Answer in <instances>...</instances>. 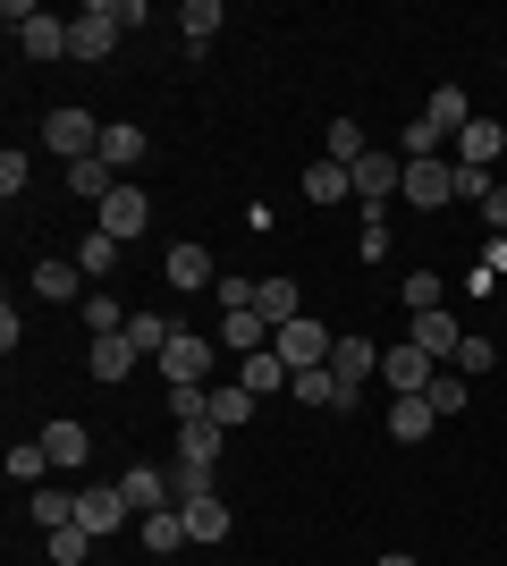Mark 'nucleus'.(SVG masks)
Here are the masks:
<instances>
[{
	"label": "nucleus",
	"mask_w": 507,
	"mask_h": 566,
	"mask_svg": "<svg viewBox=\"0 0 507 566\" xmlns=\"http://www.w3.org/2000/svg\"><path fill=\"white\" fill-rule=\"evenodd\" d=\"M0 25H18L25 60H68V18H51V9H34V0H9Z\"/></svg>",
	"instance_id": "obj_1"
},
{
	"label": "nucleus",
	"mask_w": 507,
	"mask_h": 566,
	"mask_svg": "<svg viewBox=\"0 0 507 566\" xmlns=\"http://www.w3.org/2000/svg\"><path fill=\"white\" fill-rule=\"evenodd\" d=\"M119 51V0H85V18H68V60H110Z\"/></svg>",
	"instance_id": "obj_2"
},
{
	"label": "nucleus",
	"mask_w": 507,
	"mask_h": 566,
	"mask_svg": "<svg viewBox=\"0 0 507 566\" xmlns=\"http://www.w3.org/2000/svg\"><path fill=\"white\" fill-rule=\"evenodd\" d=\"M161 373H169V389H212V373H220L212 338L178 331V338H169V347H161Z\"/></svg>",
	"instance_id": "obj_3"
},
{
	"label": "nucleus",
	"mask_w": 507,
	"mask_h": 566,
	"mask_svg": "<svg viewBox=\"0 0 507 566\" xmlns=\"http://www.w3.org/2000/svg\"><path fill=\"white\" fill-rule=\"evenodd\" d=\"M381 380L398 389V398H432V380H440V364L414 338H398V347H381Z\"/></svg>",
	"instance_id": "obj_4"
},
{
	"label": "nucleus",
	"mask_w": 507,
	"mask_h": 566,
	"mask_svg": "<svg viewBox=\"0 0 507 566\" xmlns=\"http://www.w3.org/2000/svg\"><path fill=\"white\" fill-rule=\"evenodd\" d=\"M43 144L60 161H85V153H102V127L76 111V102H60V111H43Z\"/></svg>",
	"instance_id": "obj_5"
},
{
	"label": "nucleus",
	"mask_w": 507,
	"mask_h": 566,
	"mask_svg": "<svg viewBox=\"0 0 507 566\" xmlns=\"http://www.w3.org/2000/svg\"><path fill=\"white\" fill-rule=\"evenodd\" d=\"M389 195H406V153H363V161H356V203H363V212H381Z\"/></svg>",
	"instance_id": "obj_6"
},
{
	"label": "nucleus",
	"mask_w": 507,
	"mask_h": 566,
	"mask_svg": "<svg viewBox=\"0 0 507 566\" xmlns=\"http://www.w3.org/2000/svg\"><path fill=\"white\" fill-rule=\"evenodd\" d=\"M271 347H279V364H288V373H314V364H330V347H338V338L321 331V322H305V313H296L288 331L271 338Z\"/></svg>",
	"instance_id": "obj_7"
},
{
	"label": "nucleus",
	"mask_w": 507,
	"mask_h": 566,
	"mask_svg": "<svg viewBox=\"0 0 507 566\" xmlns=\"http://www.w3.org/2000/svg\"><path fill=\"white\" fill-rule=\"evenodd\" d=\"M414 347H423V355H432V364H457V347H465V338H474V331H465V322H457V313H448V305H432V313H414Z\"/></svg>",
	"instance_id": "obj_8"
},
{
	"label": "nucleus",
	"mask_w": 507,
	"mask_h": 566,
	"mask_svg": "<svg viewBox=\"0 0 507 566\" xmlns=\"http://www.w3.org/2000/svg\"><path fill=\"white\" fill-rule=\"evenodd\" d=\"M372 373H381V347H372V338H338V347H330V380H338V389H347V406H356L363 398V380H372Z\"/></svg>",
	"instance_id": "obj_9"
},
{
	"label": "nucleus",
	"mask_w": 507,
	"mask_h": 566,
	"mask_svg": "<svg viewBox=\"0 0 507 566\" xmlns=\"http://www.w3.org/2000/svg\"><path fill=\"white\" fill-rule=\"evenodd\" d=\"M145 220H152V195H145V187H127V178H119V195H110V203L94 212V229H102V237H119V245H127V237H145Z\"/></svg>",
	"instance_id": "obj_10"
},
{
	"label": "nucleus",
	"mask_w": 507,
	"mask_h": 566,
	"mask_svg": "<svg viewBox=\"0 0 507 566\" xmlns=\"http://www.w3.org/2000/svg\"><path fill=\"white\" fill-rule=\"evenodd\" d=\"M406 203H423V212L457 203V161H406Z\"/></svg>",
	"instance_id": "obj_11"
},
{
	"label": "nucleus",
	"mask_w": 507,
	"mask_h": 566,
	"mask_svg": "<svg viewBox=\"0 0 507 566\" xmlns=\"http://www.w3.org/2000/svg\"><path fill=\"white\" fill-rule=\"evenodd\" d=\"M25 287H34V296H51V305H76V296H85V287H94V280L76 271V254H43V262H34V280H25Z\"/></svg>",
	"instance_id": "obj_12"
},
{
	"label": "nucleus",
	"mask_w": 507,
	"mask_h": 566,
	"mask_svg": "<svg viewBox=\"0 0 507 566\" xmlns=\"http://www.w3.org/2000/svg\"><path fill=\"white\" fill-rule=\"evenodd\" d=\"M119 499L136 507V516H152V507H178V499H169V465H127V473H119Z\"/></svg>",
	"instance_id": "obj_13"
},
{
	"label": "nucleus",
	"mask_w": 507,
	"mask_h": 566,
	"mask_svg": "<svg viewBox=\"0 0 507 566\" xmlns=\"http://www.w3.org/2000/svg\"><path fill=\"white\" fill-rule=\"evenodd\" d=\"M127 516H136V507L119 499V482H110V491H76V524H85L94 542H102V533H119Z\"/></svg>",
	"instance_id": "obj_14"
},
{
	"label": "nucleus",
	"mask_w": 507,
	"mask_h": 566,
	"mask_svg": "<svg viewBox=\"0 0 507 566\" xmlns=\"http://www.w3.org/2000/svg\"><path fill=\"white\" fill-rule=\"evenodd\" d=\"M68 195H76V203H94V212H102V203L119 195V169L102 161V153H85V161H68Z\"/></svg>",
	"instance_id": "obj_15"
},
{
	"label": "nucleus",
	"mask_w": 507,
	"mask_h": 566,
	"mask_svg": "<svg viewBox=\"0 0 507 566\" xmlns=\"http://www.w3.org/2000/svg\"><path fill=\"white\" fill-rule=\"evenodd\" d=\"M161 280L178 287V296H194V287H212L220 271H212V254H203V245H169V262H161Z\"/></svg>",
	"instance_id": "obj_16"
},
{
	"label": "nucleus",
	"mask_w": 507,
	"mask_h": 566,
	"mask_svg": "<svg viewBox=\"0 0 507 566\" xmlns=\"http://www.w3.org/2000/svg\"><path fill=\"white\" fill-rule=\"evenodd\" d=\"M499 153H507V127H499V118H465V136H457V161H465V169H490Z\"/></svg>",
	"instance_id": "obj_17"
},
{
	"label": "nucleus",
	"mask_w": 507,
	"mask_h": 566,
	"mask_svg": "<svg viewBox=\"0 0 507 566\" xmlns=\"http://www.w3.org/2000/svg\"><path fill=\"white\" fill-rule=\"evenodd\" d=\"M220 338H229V355H237V364H245V355H263V347H271V338H279V331H271L263 313L245 305V313H220Z\"/></svg>",
	"instance_id": "obj_18"
},
{
	"label": "nucleus",
	"mask_w": 507,
	"mask_h": 566,
	"mask_svg": "<svg viewBox=\"0 0 507 566\" xmlns=\"http://www.w3.org/2000/svg\"><path fill=\"white\" fill-rule=\"evenodd\" d=\"M136 364H145V355H136V338H94V347H85V373H94V380H127V373H136Z\"/></svg>",
	"instance_id": "obj_19"
},
{
	"label": "nucleus",
	"mask_w": 507,
	"mask_h": 566,
	"mask_svg": "<svg viewBox=\"0 0 507 566\" xmlns=\"http://www.w3.org/2000/svg\"><path fill=\"white\" fill-rule=\"evenodd\" d=\"M465 118H474V102H465V85H440V94L423 102V127H432L440 144H448V136H465Z\"/></svg>",
	"instance_id": "obj_20"
},
{
	"label": "nucleus",
	"mask_w": 507,
	"mask_h": 566,
	"mask_svg": "<svg viewBox=\"0 0 507 566\" xmlns=\"http://www.w3.org/2000/svg\"><path fill=\"white\" fill-rule=\"evenodd\" d=\"M178 516H187V542H229V524H237V516H229V499H187V507H178Z\"/></svg>",
	"instance_id": "obj_21"
},
{
	"label": "nucleus",
	"mask_w": 507,
	"mask_h": 566,
	"mask_svg": "<svg viewBox=\"0 0 507 566\" xmlns=\"http://www.w3.org/2000/svg\"><path fill=\"white\" fill-rule=\"evenodd\" d=\"M254 313H263L271 331H288L296 313H305V296H296V280H254Z\"/></svg>",
	"instance_id": "obj_22"
},
{
	"label": "nucleus",
	"mask_w": 507,
	"mask_h": 566,
	"mask_svg": "<svg viewBox=\"0 0 507 566\" xmlns=\"http://www.w3.org/2000/svg\"><path fill=\"white\" fill-rule=\"evenodd\" d=\"M43 449H51L60 473H76L85 457H94V431H85V423H43Z\"/></svg>",
	"instance_id": "obj_23"
},
{
	"label": "nucleus",
	"mask_w": 507,
	"mask_h": 566,
	"mask_svg": "<svg viewBox=\"0 0 507 566\" xmlns=\"http://www.w3.org/2000/svg\"><path fill=\"white\" fill-rule=\"evenodd\" d=\"M440 406L432 398H389V440H432Z\"/></svg>",
	"instance_id": "obj_24"
},
{
	"label": "nucleus",
	"mask_w": 507,
	"mask_h": 566,
	"mask_svg": "<svg viewBox=\"0 0 507 566\" xmlns=\"http://www.w3.org/2000/svg\"><path fill=\"white\" fill-rule=\"evenodd\" d=\"M254 406H263V398H254L245 380H220V389H212V423L220 431H245V423H254Z\"/></svg>",
	"instance_id": "obj_25"
},
{
	"label": "nucleus",
	"mask_w": 507,
	"mask_h": 566,
	"mask_svg": "<svg viewBox=\"0 0 507 566\" xmlns=\"http://www.w3.org/2000/svg\"><path fill=\"white\" fill-rule=\"evenodd\" d=\"M347 195H356V169L347 161H314L305 169V203H347Z\"/></svg>",
	"instance_id": "obj_26"
},
{
	"label": "nucleus",
	"mask_w": 507,
	"mask_h": 566,
	"mask_svg": "<svg viewBox=\"0 0 507 566\" xmlns=\"http://www.w3.org/2000/svg\"><path fill=\"white\" fill-rule=\"evenodd\" d=\"M127 338H136V355H145V364H161V347L169 338H178V322H169V313H127Z\"/></svg>",
	"instance_id": "obj_27"
},
{
	"label": "nucleus",
	"mask_w": 507,
	"mask_h": 566,
	"mask_svg": "<svg viewBox=\"0 0 507 566\" xmlns=\"http://www.w3.org/2000/svg\"><path fill=\"white\" fill-rule=\"evenodd\" d=\"M145 153H152L145 127H127V118H119V127H102V161H110V169H136Z\"/></svg>",
	"instance_id": "obj_28"
},
{
	"label": "nucleus",
	"mask_w": 507,
	"mask_h": 566,
	"mask_svg": "<svg viewBox=\"0 0 507 566\" xmlns=\"http://www.w3.org/2000/svg\"><path fill=\"white\" fill-rule=\"evenodd\" d=\"M237 380H245V389H254V398H271V389H288V364H279V347H263V355H245V364H237Z\"/></svg>",
	"instance_id": "obj_29"
},
{
	"label": "nucleus",
	"mask_w": 507,
	"mask_h": 566,
	"mask_svg": "<svg viewBox=\"0 0 507 566\" xmlns=\"http://www.w3.org/2000/svg\"><path fill=\"white\" fill-rule=\"evenodd\" d=\"M43 473H60L43 440H18V449H9V482H18V491H43Z\"/></svg>",
	"instance_id": "obj_30"
},
{
	"label": "nucleus",
	"mask_w": 507,
	"mask_h": 566,
	"mask_svg": "<svg viewBox=\"0 0 507 566\" xmlns=\"http://www.w3.org/2000/svg\"><path fill=\"white\" fill-rule=\"evenodd\" d=\"M145 549L152 558H178V549H187V516H178V507H152L145 516Z\"/></svg>",
	"instance_id": "obj_31"
},
{
	"label": "nucleus",
	"mask_w": 507,
	"mask_h": 566,
	"mask_svg": "<svg viewBox=\"0 0 507 566\" xmlns=\"http://www.w3.org/2000/svg\"><path fill=\"white\" fill-rule=\"evenodd\" d=\"M76 271H85V280H110V271H119V237L85 229V237H76Z\"/></svg>",
	"instance_id": "obj_32"
},
{
	"label": "nucleus",
	"mask_w": 507,
	"mask_h": 566,
	"mask_svg": "<svg viewBox=\"0 0 507 566\" xmlns=\"http://www.w3.org/2000/svg\"><path fill=\"white\" fill-rule=\"evenodd\" d=\"M220 25H229V18H220V0H187V9H178V34H187V51H203Z\"/></svg>",
	"instance_id": "obj_33"
},
{
	"label": "nucleus",
	"mask_w": 507,
	"mask_h": 566,
	"mask_svg": "<svg viewBox=\"0 0 507 566\" xmlns=\"http://www.w3.org/2000/svg\"><path fill=\"white\" fill-rule=\"evenodd\" d=\"M288 389H296V406H347V389L330 380V364H314V373H296Z\"/></svg>",
	"instance_id": "obj_34"
},
{
	"label": "nucleus",
	"mask_w": 507,
	"mask_h": 566,
	"mask_svg": "<svg viewBox=\"0 0 507 566\" xmlns=\"http://www.w3.org/2000/svg\"><path fill=\"white\" fill-rule=\"evenodd\" d=\"M178 457H187V465H212L220 457V423H178Z\"/></svg>",
	"instance_id": "obj_35"
},
{
	"label": "nucleus",
	"mask_w": 507,
	"mask_h": 566,
	"mask_svg": "<svg viewBox=\"0 0 507 566\" xmlns=\"http://www.w3.org/2000/svg\"><path fill=\"white\" fill-rule=\"evenodd\" d=\"M169 499H178V507H187V499H212V465H187V457H178V465H169Z\"/></svg>",
	"instance_id": "obj_36"
},
{
	"label": "nucleus",
	"mask_w": 507,
	"mask_h": 566,
	"mask_svg": "<svg viewBox=\"0 0 507 566\" xmlns=\"http://www.w3.org/2000/svg\"><path fill=\"white\" fill-rule=\"evenodd\" d=\"M398 305H406V313H432V305H448V287H440L432 271H406V287H398Z\"/></svg>",
	"instance_id": "obj_37"
},
{
	"label": "nucleus",
	"mask_w": 507,
	"mask_h": 566,
	"mask_svg": "<svg viewBox=\"0 0 507 566\" xmlns=\"http://www.w3.org/2000/svg\"><path fill=\"white\" fill-rule=\"evenodd\" d=\"M51 566H85V549H94V533H85V524H60V533H51Z\"/></svg>",
	"instance_id": "obj_38"
},
{
	"label": "nucleus",
	"mask_w": 507,
	"mask_h": 566,
	"mask_svg": "<svg viewBox=\"0 0 507 566\" xmlns=\"http://www.w3.org/2000/svg\"><path fill=\"white\" fill-rule=\"evenodd\" d=\"M25 507H34V524H43V533H60V524H76V499H60V491H34V499H25Z\"/></svg>",
	"instance_id": "obj_39"
},
{
	"label": "nucleus",
	"mask_w": 507,
	"mask_h": 566,
	"mask_svg": "<svg viewBox=\"0 0 507 566\" xmlns=\"http://www.w3.org/2000/svg\"><path fill=\"white\" fill-rule=\"evenodd\" d=\"M169 423H212V389H169Z\"/></svg>",
	"instance_id": "obj_40"
},
{
	"label": "nucleus",
	"mask_w": 507,
	"mask_h": 566,
	"mask_svg": "<svg viewBox=\"0 0 507 566\" xmlns=\"http://www.w3.org/2000/svg\"><path fill=\"white\" fill-rule=\"evenodd\" d=\"M330 161H347V169L363 161V127L356 118H330Z\"/></svg>",
	"instance_id": "obj_41"
},
{
	"label": "nucleus",
	"mask_w": 507,
	"mask_h": 566,
	"mask_svg": "<svg viewBox=\"0 0 507 566\" xmlns=\"http://www.w3.org/2000/svg\"><path fill=\"white\" fill-rule=\"evenodd\" d=\"M85 331H94V338H119V331H127V313L110 305V296H85Z\"/></svg>",
	"instance_id": "obj_42"
},
{
	"label": "nucleus",
	"mask_w": 507,
	"mask_h": 566,
	"mask_svg": "<svg viewBox=\"0 0 507 566\" xmlns=\"http://www.w3.org/2000/svg\"><path fill=\"white\" fill-rule=\"evenodd\" d=\"M465 398H474V389H465V373H448V364H440V380H432V406H440V415H465Z\"/></svg>",
	"instance_id": "obj_43"
},
{
	"label": "nucleus",
	"mask_w": 507,
	"mask_h": 566,
	"mask_svg": "<svg viewBox=\"0 0 507 566\" xmlns=\"http://www.w3.org/2000/svg\"><path fill=\"white\" fill-rule=\"evenodd\" d=\"M212 296H220V313H245V305H254V280H237V271H220V280H212Z\"/></svg>",
	"instance_id": "obj_44"
},
{
	"label": "nucleus",
	"mask_w": 507,
	"mask_h": 566,
	"mask_svg": "<svg viewBox=\"0 0 507 566\" xmlns=\"http://www.w3.org/2000/svg\"><path fill=\"white\" fill-rule=\"evenodd\" d=\"M490 364H499V355H490V338H465V347H457V373H465V380L490 373Z\"/></svg>",
	"instance_id": "obj_45"
},
{
	"label": "nucleus",
	"mask_w": 507,
	"mask_h": 566,
	"mask_svg": "<svg viewBox=\"0 0 507 566\" xmlns=\"http://www.w3.org/2000/svg\"><path fill=\"white\" fill-rule=\"evenodd\" d=\"M356 245H363V262H381V254H389V220L363 212V237H356Z\"/></svg>",
	"instance_id": "obj_46"
},
{
	"label": "nucleus",
	"mask_w": 507,
	"mask_h": 566,
	"mask_svg": "<svg viewBox=\"0 0 507 566\" xmlns=\"http://www.w3.org/2000/svg\"><path fill=\"white\" fill-rule=\"evenodd\" d=\"M457 203H490V169H465L457 161Z\"/></svg>",
	"instance_id": "obj_47"
},
{
	"label": "nucleus",
	"mask_w": 507,
	"mask_h": 566,
	"mask_svg": "<svg viewBox=\"0 0 507 566\" xmlns=\"http://www.w3.org/2000/svg\"><path fill=\"white\" fill-rule=\"evenodd\" d=\"M0 195H9V203L25 195V153H0Z\"/></svg>",
	"instance_id": "obj_48"
},
{
	"label": "nucleus",
	"mask_w": 507,
	"mask_h": 566,
	"mask_svg": "<svg viewBox=\"0 0 507 566\" xmlns=\"http://www.w3.org/2000/svg\"><path fill=\"white\" fill-rule=\"evenodd\" d=\"M483 220H490V229H499V237H507V187H490V203H483Z\"/></svg>",
	"instance_id": "obj_49"
},
{
	"label": "nucleus",
	"mask_w": 507,
	"mask_h": 566,
	"mask_svg": "<svg viewBox=\"0 0 507 566\" xmlns=\"http://www.w3.org/2000/svg\"><path fill=\"white\" fill-rule=\"evenodd\" d=\"M483 271H490V280H499V271H507V237H490V254H483Z\"/></svg>",
	"instance_id": "obj_50"
},
{
	"label": "nucleus",
	"mask_w": 507,
	"mask_h": 566,
	"mask_svg": "<svg viewBox=\"0 0 507 566\" xmlns=\"http://www.w3.org/2000/svg\"><path fill=\"white\" fill-rule=\"evenodd\" d=\"M372 566H414V558H406V549H389V558H372Z\"/></svg>",
	"instance_id": "obj_51"
}]
</instances>
